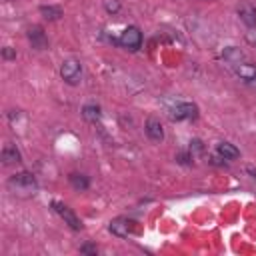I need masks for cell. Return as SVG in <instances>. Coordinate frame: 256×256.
I'll use <instances>...</instances> for the list:
<instances>
[{
  "mask_svg": "<svg viewBox=\"0 0 256 256\" xmlns=\"http://www.w3.org/2000/svg\"><path fill=\"white\" fill-rule=\"evenodd\" d=\"M60 76L66 84L70 86H76L82 78V64L76 60V58H66L60 66Z\"/></svg>",
  "mask_w": 256,
  "mask_h": 256,
  "instance_id": "6da1fadb",
  "label": "cell"
},
{
  "mask_svg": "<svg viewBox=\"0 0 256 256\" xmlns=\"http://www.w3.org/2000/svg\"><path fill=\"white\" fill-rule=\"evenodd\" d=\"M122 48H128V50H138L140 48V44H142V32H140V28L138 26H128V28H124V32L120 34V38L116 40Z\"/></svg>",
  "mask_w": 256,
  "mask_h": 256,
  "instance_id": "7a4b0ae2",
  "label": "cell"
},
{
  "mask_svg": "<svg viewBox=\"0 0 256 256\" xmlns=\"http://www.w3.org/2000/svg\"><path fill=\"white\" fill-rule=\"evenodd\" d=\"M196 116H198V106L194 102H180L170 112L172 120H194Z\"/></svg>",
  "mask_w": 256,
  "mask_h": 256,
  "instance_id": "3957f363",
  "label": "cell"
},
{
  "mask_svg": "<svg viewBox=\"0 0 256 256\" xmlns=\"http://www.w3.org/2000/svg\"><path fill=\"white\" fill-rule=\"evenodd\" d=\"M52 206H54V210L58 212V216H60V218H62V220H64V222H66V224H68L72 230H80V228H82L80 218H78V216H76V214H74V212H72V210H70V208H68L64 202L54 200V202H52Z\"/></svg>",
  "mask_w": 256,
  "mask_h": 256,
  "instance_id": "277c9868",
  "label": "cell"
},
{
  "mask_svg": "<svg viewBox=\"0 0 256 256\" xmlns=\"http://www.w3.org/2000/svg\"><path fill=\"white\" fill-rule=\"evenodd\" d=\"M132 220H128V218H114V220H110V232L114 234V236H118V238H128V234L132 232Z\"/></svg>",
  "mask_w": 256,
  "mask_h": 256,
  "instance_id": "5b68a950",
  "label": "cell"
},
{
  "mask_svg": "<svg viewBox=\"0 0 256 256\" xmlns=\"http://www.w3.org/2000/svg\"><path fill=\"white\" fill-rule=\"evenodd\" d=\"M28 40H30L32 48H36V50L48 48V38H46L44 30H42L40 26H30V28H28Z\"/></svg>",
  "mask_w": 256,
  "mask_h": 256,
  "instance_id": "8992f818",
  "label": "cell"
},
{
  "mask_svg": "<svg viewBox=\"0 0 256 256\" xmlns=\"http://www.w3.org/2000/svg\"><path fill=\"white\" fill-rule=\"evenodd\" d=\"M144 130H146V136H148L150 140H154V142H162V140H164V128H162L160 120H156V118H148Z\"/></svg>",
  "mask_w": 256,
  "mask_h": 256,
  "instance_id": "52a82bcc",
  "label": "cell"
},
{
  "mask_svg": "<svg viewBox=\"0 0 256 256\" xmlns=\"http://www.w3.org/2000/svg\"><path fill=\"white\" fill-rule=\"evenodd\" d=\"M238 16H240V20L250 28V26H256V8L252 6V4H248V2H242L240 6H238Z\"/></svg>",
  "mask_w": 256,
  "mask_h": 256,
  "instance_id": "ba28073f",
  "label": "cell"
},
{
  "mask_svg": "<svg viewBox=\"0 0 256 256\" xmlns=\"http://www.w3.org/2000/svg\"><path fill=\"white\" fill-rule=\"evenodd\" d=\"M222 58H224V62H228V64H232V66H238V64H242V60H244V52H242L240 48H236V46H228V48H224Z\"/></svg>",
  "mask_w": 256,
  "mask_h": 256,
  "instance_id": "9c48e42d",
  "label": "cell"
},
{
  "mask_svg": "<svg viewBox=\"0 0 256 256\" xmlns=\"http://www.w3.org/2000/svg\"><path fill=\"white\" fill-rule=\"evenodd\" d=\"M216 150H218V156L224 158V160H236L240 156V150L230 142H220Z\"/></svg>",
  "mask_w": 256,
  "mask_h": 256,
  "instance_id": "30bf717a",
  "label": "cell"
},
{
  "mask_svg": "<svg viewBox=\"0 0 256 256\" xmlns=\"http://www.w3.org/2000/svg\"><path fill=\"white\" fill-rule=\"evenodd\" d=\"M82 116H84L86 122L96 124V122H100V118H102V110H100L98 104H86V106L82 108Z\"/></svg>",
  "mask_w": 256,
  "mask_h": 256,
  "instance_id": "8fae6325",
  "label": "cell"
},
{
  "mask_svg": "<svg viewBox=\"0 0 256 256\" xmlns=\"http://www.w3.org/2000/svg\"><path fill=\"white\" fill-rule=\"evenodd\" d=\"M10 184H12V186L34 188V186H36V180H34V176H32V174H28V172H20V174H14V176L10 178Z\"/></svg>",
  "mask_w": 256,
  "mask_h": 256,
  "instance_id": "7c38bea8",
  "label": "cell"
},
{
  "mask_svg": "<svg viewBox=\"0 0 256 256\" xmlns=\"http://www.w3.org/2000/svg\"><path fill=\"white\" fill-rule=\"evenodd\" d=\"M236 74L244 82H256V66L254 64H238L236 66Z\"/></svg>",
  "mask_w": 256,
  "mask_h": 256,
  "instance_id": "4fadbf2b",
  "label": "cell"
},
{
  "mask_svg": "<svg viewBox=\"0 0 256 256\" xmlns=\"http://www.w3.org/2000/svg\"><path fill=\"white\" fill-rule=\"evenodd\" d=\"M2 162L4 164H16V162H20V152L14 148V146H4V150H2Z\"/></svg>",
  "mask_w": 256,
  "mask_h": 256,
  "instance_id": "5bb4252c",
  "label": "cell"
},
{
  "mask_svg": "<svg viewBox=\"0 0 256 256\" xmlns=\"http://www.w3.org/2000/svg\"><path fill=\"white\" fill-rule=\"evenodd\" d=\"M68 180H70V184L76 188V190H86L88 188V178L84 176V174H76V172H72L70 176H68Z\"/></svg>",
  "mask_w": 256,
  "mask_h": 256,
  "instance_id": "9a60e30c",
  "label": "cell"
},
{
  "mask_svg": "<svg viewBox=\"0 0 256 256\" xmlns=\"http://www.w3.org/2000/svg\"><path fill=\"white\" fill-rule=\"evenodd\" d=\"M40 14L48 20H58L62 16V8H58V6H40Z\"/></svg>",
  "mask_w": 256,
  "mask_h": 256,
  "instance_id": "2e32d148",
  "label": "cell"
},
{
  "mask_svg": "<svg viewBox=\"0 0 256 256\" xmlns=\"http://www.w3.org/2000/svg\"><path fill=\"white\" fill-rule=\"evenodd\" d=\"M202 152H204V144H202V140L194 138V140L190 142V154L196 156V154H202Z\"/></svg>",
  "mask_w": 256,
  "mask_h": 256,
  "instance_id": "e0dca14e",
  "label": "cell"
},
{
  "mask_svg": "<svg viewBox=\"0 0 256 256\" xmlns=\"http://www.w3.org/2000/svg\"><path fill=\"white\" fill-rule=\"evenodd\" d=\"M104 8L108 14H116L120 10V2L118 0H104Z\"/></svg>",
  "mask_w": 256,
  "mask_h": 256,
  "instance_id": "ac0fdd59",
  "label": "cell"
},
{
  "mask_svg": "<svg viewBox=\"0 0 256 256\" xmlns=\"http://www.w3.org/2000/svg\"><path fill=\"white\" fill-rule=\"evenodd\" d=\"M246 42H248L250 46H256V28H254V26L248 28V32H246Z\"/></svg>",
  "mask_w": 256,
  "mask_h": 256,
  "instance_id": "d6986e66",
  "label": "cell"
},
{
  "mask_svg": "<svg viewBox=\"0 0 256 256\" xmlns=\"http://www.w3.org/2000/svg\"><path fill=\"white\" fill-rule=\"evenodd\" d=\"M2 58H4V60H12V58H16V52H14L10 46H6V48L2 50Z\"/></svg>",
  "mask_w": 256,
  "mask_h": 256,
  "instance_id": "ffe728a7",
  "label": "cell"
},
{
  "mask_svg": "<svg viewBox=\"0 0 256 256\" xmlns=\"http://www.w3.org/2000/svg\"><path fill=\"white\" fill-rule=\"evenodd\" d=\"M80 252H84V254H96L98 250H96V246H92V244H84V246L80 248Z\"/></svg>",
  "mask_w": 256,
  "mask_h": 256,
  "instance_id": "44dd1931",
  "label": "cell"
},
{
  "mask_svg": "<svg viewBox=\"0 0 256 256\" xmlns=\"http://www.w3.org/2000/svg\"><path fill=\"white\" fill-rule=\"evenodd\" d=\"M246 172H248V174H252V176L256 178V170H254V168H246Z\"/></svg>",
  "mask_w": 256,
  "mask_h": 256,
  "instance_id": "7402d4cb",
  "label": "cell"
}]
</instances>
